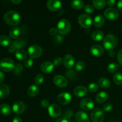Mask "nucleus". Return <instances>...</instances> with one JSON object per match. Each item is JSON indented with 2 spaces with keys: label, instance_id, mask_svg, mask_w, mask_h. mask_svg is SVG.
<instances>
[{
  "label": "nucleus",
  "instance_id": "obj_12",
  "mask_svg": "<svg viewBox=\"0 0 122 122\" xmlns=\"http://www.w3.org/2000/svg\"><path fill=\"white\" fill-rule=\"evenodd\" d=\"M57 101L61 105L69 104L71 101V96L68 92L60 93L57 97Z\"/></svg>",
  "mask_w": 122,
  "mask_h": 122
},
{
  "label": "nucleus",
  "instance_id": "obj_13",
  "mask_svg": "<svg viewBox=\"0 0 122 122\" xmlns=\"http://www.w3.org/2000/svg\"><path fill=\"white\" fill-rule=\"evenodd\" d=\"M54 84L59 88H65L68 84L67 79L64 76L61 75H57L53 79Z\"/></svg>",
  "mask_w": 122,
  "mask_h": 122
},
{
  "label": "nucleus",
  "instance_id": "obj_27",
  "mask_svg": "<svg viewBox=\"0 0 122 122\" xmlns=\"http://www.w3.org/2000/svg\"><path fill=\"white\" fill-rule=\"evenodd\" d=\"M98 86L102 88H108L110 87L111 82L108 79L102 77L98 80Z\"/></svg>",
  "mask_w": 122,
  "mask_h": 122
},
{
  "label": "nucleus",
  "instance_id": "obj_9",
  "mask_svg": "<svg viewBox=\"0 0 122 122\" xmlns=\"http://www.w3.org/2000/svg\"><path fill=\"white\" fill-rule=\"evenodd\" d=\"M104 16L108 20L113 21L119 17V12L115 8H107L104 11Z\"/></svg>",
  "mask_w": 122,
  "mask_h": 122
},
{
  "label": "nucleus",
  "instance_id": "obj_41",
  "mask_svg": "<svg viewBox=\"0 0 122 122\" xmlns=\"http://www.w3.org/2000/svg\"><path fill=\"white\" fill-rule=\"evenodd\" d=\"M113 107L112 104L110 103V102H107V103L105 104L103 106V111L106 112H109L112 110Z\"/></svg>",
  "mask_w": 122,
  "mask_h": 122
},
{
  "label": "nucleus",
  "instance_id": "obj_31",
  "mask_svg": "<svg viewBox=\"0 0 122 122\" xmlns=\"http://www.w3.org/2000/svg\"><path fill=\"white\" fill-rule=\"evenodd\" d=\"M11 44V41L10 38L6 35H2L0 36V45L6 46Z\"/></svg>",
  "mask_w": 122,
  "mask_h": 122
},
{
  "label": "nucleus",
  "instance_id": "obj_28",
  "mask_svg": "<svg viewBox=\"0 0 122 122\" xmlns=\"http://www.w3.org/2000/svg\"><path fill=\"white\" fill-rule=\"evenodd\" d=\"M71 6L73 9L78 10L83 8L84 6V2L81 0H74L71 2Z\"/></svg>",
  "mask_w": 122,
  "mask_h": 122
},
{
  "label": "nucleus",
  "instance_id": "obj_5",
  "mask_svg": "<svg viewBox=\"0 0 122 122\" xmlns=\"http://www.w3.org/2000/svg\"><path fill=\"white\" fill-rule=\"evenodd\" d=\"M26 41L22 38H17L11 43L10 46L8 48V51L11 53L16 52L17 50L22 49L24 46H26Z\"/></svg>",
  "mask_w": 122,
  "mask_h": 122
},
{
  "label": "nucleus",
  "instance_id": "obj_50",
  "mask_svg": "<svg viewBox=\"0 0 122 122\" xmlns=\"http://www.w3.org/2000/svg\"><path fill=\"white\" fill-rule=\"evenodd\" d=\"M117 8L122 13V0H120L117 2Z\"/></svg>",
  "mask_w": 122,
  "mask_h": 122
},
{
  "label": "nucleus",
  "instance_id": "obj_53",
  "mask_svg": "<svg viewBox=\"0 0 122 122\" xmlns=\"http://www.w3.org/2000/svg\"><path fill=\"white\" fill-rule=\"evenodd\" d=\"M4 75L2 73V71L0 70V83L4 81Z\"/></svg>",
  "mask_w": 122,
  "mask_h": 122
},
{
  "label": "nucleus",
  "instance_id": "obj_22",
  "mask_svg": "<svg viewBox=\"0 0 122 122\" xmlns=\"http://www.w3.org/2000/svg\"><path fill=\"white\" fill-rule=\"evenodd\" d=\"M10 93V88L4 84L0 85V98L7 97Z\"/></svg>",
  "mask_w": 122,
  "mask_h": 122
},
{
  "label": "nucleus",
  "instance_id": "obj_32",
  "mask_svg": "<svg viewBox=\"0 0 122 122\" xmlns=\"http://www.w3.org/2000/svg\"><path fill=\"white\" fill-rule=\"evenodd\" d=\"M92 4L95 8L101 10L106 6V2L104 0H94L92 1Z\"/></svg>",
  "mask_w": 122,
  "mask_h": 122
},
{
  "label": "nucleus",
  "instance_id": "obj_44",
  "mask_svg": "<svg viewBox=\"0 0 122 122\" xmlns=\"http://www.w3.org/2000/svg\"><path fill=\"white\" fill-rule=\"evenodd\" d=\"M56 122H71V121L70 119L66 117H62L57 119Z\"/></svg>",
  "mask_w": 122,
  "mask_h": 122
},
{
  "label": "nucleus",
  "instance_id": "obj_2",
  "mask_svg": "<svg viewBox=\"0 0 122 122\" xmlns=\"http://www.w3.org/2000/svg\"><path fill=\"white\" fill-rule=\"evenodd\" d=\"M118 43L117 38L114 35L109 34L106 36L103 41V45L105 48L108 51H112Z\"/></svg>",
  "mask_w": 122,
  "mask_h": 122
},
{
  "label": "nucleus",
  "instance_id": "obj_19",
  "mask_svg": "<svg viewBox=\"0 0 122 122\" xmlns=\"http://www.w3.org/2000/svg\"><path fill=\"white\" fill-rule=\"evenodd\" d=\"M87 93H88V90L83 86H77L74 89V94L77 97H83L86 95Z\"/></svg>",
  "mask_w": 122,
  "mask_h": 122
},
{
  "label": "nucleus",
  "instance_id": "obj_48",
  "mask_svg": "<svg viewBox=\"0 0 122 122\" xmlns=\"http://www.w3.org/2000/svg\"><path fill=\"white\" fill-rule=\"evenodd\" d=\"M116 2L115 0H108V1L106 2V4L108 5V6H111V7H113L114 5L116 4Z\"/></svg>",
  "mask_w": 122,
  "mask_h": 122
},
{
  "label": "nucleus",
  "instance_id": "obj_8",
  "mask_svg": "<svg viewBox=\"0 0 122 122\" xmlns=\"http://www.w3.org/2000/svg\"><path fill=\"white\" fill-rule=\"evenodd\" d=\"M91 119L92 122H102L104 119V112L100 108H95L91 112Z\"/></svg>",
  "mask_w": 122,
  "mask_h": 122
},
{
  "label": "nucleus",
  "instance_id": "obj_54",
  "mask_svg": "<svg viewBox=\"0 0 122 122\" xmlns=\"http://www.w3.org/2000/svg\"><path fill=\"white\" fill-rule=\"evenodd\" d=\"M108 55H109V56L111 57V58H114L116 56V53L114 51L112 50V51H110V52L108 53Z\"/></svg>",
  "mask_w": 122,
  "mask_h": 122
},
{
  "label": "nucleus",
  "instance_id": "obj_33",
  "mask_svg": "<svg viewBox=\"0 0 122 122\" xmlns=\"http://www.w3.org/2000/svg\"><path fill=\"white\" fill-rule=\"evenodd\" d=\"M113 81L117 85L122 84V74L121 73H116L113 76Z\"/></svg>",
  "mask_w": 122,
  "mask_h": 122
},
{
  "label": "nucleus",
  "instance_id": "obj_37",
  "mask_svg": "<svg viewBox=\"0 0 122 122\" xmlns=\"http://www.w3.org/2000/svg\"><path fill=\"white\" fill-rule=\"evenodd\" d=\"M23 70V67L21 64H17L14 69V73L15 75H20Z\"/></svg>",
  "mask_w": 122,
  "mask_h": 122
},
{
  "label": "nucleus",
  "instance_id": "obj_46",
  "mask_svg": "<svg viewBox=\"0 0 122 122\" xmlns=\"http://www.w3.org/2000/svg\"><path fill=\"white\" fill-rule=\"evenodd\" d=\"M117 60L119 63L122 65V49L119 51L117 54Z\"/></svg>",
  "mask_w": 122,
  "mask_h": 122
},
{
  "label": "nucleus",
  "instance_id": "obj_15",
  "mask_svg": "<svg viewBox=\"0 0 122 122\" xmlns=\"http://www.w3.org/2000/svg\"><path fill=\"white\" fill-rule=\"evenodd\" d=\"M26 109L25 103L21 101H17L13 104V111L16 114H20L23 113Z\"/></svg>",
  "mask_w": 122,
  "mask_h": 122
},
{
  "label": "nucleus",
  "instance_id": "obj_17",
  "mask_svg": "<svg viewBox=\"0 0 122 122\" xmlns=\"http://www.w3.org/2000/svg\"><path fill=\"white\" fill-rule=\"evenodd\" d=\"M54 65L50 61H44L41 65V70L44 73H50L53 70Z\"/></svg>",
  "mask_w": 122,
  "mask_h": 122
},
{
  "label": "nucleus",
  "instance_id": "obj_40",
  "mask_svg": "<svg viewBox=\"0 0 122 122\" xmlns=\"http://www.w3.org/2000/svg\"><path fill=\"white\" fill-rule=\"evenodd\" d=\"M66 75L70 79H74L76 76V73L73 70H69L66 73Z\"/></svg>",
  "mask_w": 122,
  "mask_h": 122
},
{
  "label": "nucleus",
  "instance_id": "obj_39",
  "mask_svg": "<svg viewBox=\"0 0 122 122\" xmlns=\"http://www.w3.org/2000/svg\"><path fill=\"white\" fill-rule=\"evenodd\" d=\"M24 64H25V66L26 67H31L33 64V60H32V58H30V57H29V58H26V59L25 60Z\"/></svg>",
  "mask_w": 122,
  "mask_h": 122
},
{
  "label": "nucleus",
  "instance_id": "obj_30",
  "mask_svg": "<svg viewBox=\"0 0 122 122\" xmlns=\"http://www.w3.org/2000/svg\"><path fill=\"white\" fill-rule=\"evenodd\" d=\"M20 33V29L18 27H14L10 31V36L11 38L14 39H17Z\"/></svg>",
  "mask_w": 122,
  "mask_h": 122
},
{
  "label": "nucleus",
  "instance_id": "obj_43",
  "mask_svg": "<svg viewBox=\"0 0 122 122\" xmlns=\"http://www.w3.org/2000/svg\"><path fill=\"white\" fill-rule=\"evenodd\" d=\"M63 62V60L61 57H57L55 58V59L54 60V65L55 66H60Z\"/></svg>",
  "mask_w": 122,
  "mask_h": 122
},
{
  "label": "nucleus",
  "instance_id": "obj_26",
  "mask_svg": "<svg viewBox=\"0 0 122 122\" xmlns=\"http://www.w3.org/2000/svg\"><path fill=\"white\" fill-rule=\"evenodd\" d=\"M94 25L97 27H101L104 25L105 19L102 15H97L94 19Z\"/></svg>",
  "mask_w": 122,
  "mask_h": 122
},
{
  "label": "nucleus",
  "instance_id": "obj_21",
  "mask_svg": "<svg viewBox=\"0 0 122 122\" xmlns=\"http://www.w3.org/2000/svg\"><path fill=\"white\" fill-rule=\"evenodd\" d=\"M108 98V95L106 92H101L98 93L95 97V100L98 103H103L106 102Z\"/></svg>",
  "mask_w": 122,
  "mask_h": 122
},
{
  "label": "nucleus",
  "instance_id": "obj_24",
  "mask_svg": "<svg viewBox=\"0 0 122 122\" xmlns=\"http://www.w3.org/2000/svg\"><path fill=\"white\" fill-rule=\"evenodd\" d=\"M11 109L10 106L7 104H2L0 106V113L4 116H8L10 114Z\"/></svg>",
  "mask_w": 122,
  "mask_h": 122
},
{
  "label": "nucleus",
  "instance_id": "obj_29",
  "mask_svg": "<svg viewBox=\"0 0 122 122\" xmlns=\"http://www.w3.org/2000/svg\"><path fill=\"white\" fill-rule=\"evenodd\" d=\"M15 56L17 58V59L19 60H23L26 59V57H27V54H26V51L23 49H20V50H17L15 53Z\"/></svg>",
  "mask_w": 122,
  "mask_h": 122
},
{
  "label": "nucleus",
  "instance_id": "obj_1",
  "mask_svg": "<svg viewBox=\"0 0 122 122\" xmlns=\"http://www.w3.org/2000/svg\"><path fill=\"white\" fill-rule=\"evenodd\" d=\"M20 15L15 11H9L4 15V20L11 26H17L20 23Z\"/></svg>",
  "mask_w": 122,
  "mask_h": 122
},
{
  "label": "nucleus",
  "instance_id": "obj_7",
  "mask_svg": "<svg viewBox=\"0 0 122 122\" xmlns=\"http://www.w3.org/2000/svg\"><path fill=\"white\" fill-rule=\"evenodd\" d=\"M78 22L83 28L88 29L91 26L92 24V20L90 15L88 14H82L79 16Z\"/></svg>",
  "mask_w": 122,
  "mask_h": 122
},
{
  "label": "nucleus",
  "instance_id": "obj_51",
  "mask_svg": "<svg viewBox=\"0 0 122 122\" xmlns=\"http://www.w3.org/2000/svg\"><path fill=\"white\" fill-rule=\"evenodd\" d=\"M13 122H23V121L22 119H21L20 117L15 116L14 117V119H13Z\"/></svg>",
  "mask_w": 122,
  "mask_h": 122
},
{
  "label": "nucleus",
  "instance_id": "obj_49",
  "mask_svg": "<svg viewBox=\"0 0 122 122\" xmlns=\"http://www.w3.org/2000/svg\"><path fill=\"white\" fill-rule=\"evenodd\" d=\"M73 113L72 111L68 110L66 112V117L70 119V117H71L73 116Z\"/></svg>",
  "mask_w": 122,
  "mask_h": 122
},
{
  "label": "nucleus",
  "instance_id": "obj_45",
  "mask_svg": "<svg viewBox=\"0 0 122 122\" xmlns=\"http://www.w3.org/2000/svg\"><path fill=\"white\" fill-rule=\"evenodd\" d=\"M41 105L44 108H46L48 107H49V106H50V102L47 100H43L41 102Z\"/></svg>",
  "mask_w": 122,
  "mask_h": 122
},
{
  "label": "nucleus",
  "instance_id": "obj_35",
  "mask_svg": "<svg viewBox=\"0 0 122 122\" xmlns=\"http://www.w3.org/2000/svg\"><path fill=\"white\" fill-rule=\"evenodd\" d=\"M99 89V86L97 83H92L89 85L88 86V91L92 93H95Z\"/></svg>",
  "mask_w": 122,
  "mask_h": 122
},
{
  "label": "nucleus",
  "instance_id": "obj_23",
  "mask_svg": "<svg viewBox=\"0 0 122 122\" xmlns=\"http://www.w3.org/2000/svg\"><path fill=\"white\" fill-rule=\"evenodd\" d=\"M39 88L35 85H32L30 86L27 89V94L30 97H35L39 94Z\"/></svg>",
  "mask_w": 122,
  "mask_h": 122
},
{
  "label": "nucleus",
  "instance_id": "obj_52",
  "mask_svg": "<svg viewBox=\"0 0 122 122\" xmlns=\"http://www.w3.org/2000/svg\"><path fill=\"white\" fill-rule=\"evenodd\" d=\"M55 38L57 40V42H62V41H63V37H61L59 35L56 36V38Z\"/></svg>",
  "mask_w": 122,
  "mask_h": 122
},
{
  "label": "nucleus",
  "instance_id": "obj_55",
  "mask_svg": "<svg viewBox=\"0 0 122 122\" xmlns=\"http://www.w3.org/2000/svg\"><path fill=\"white\" fill-rule=\"evenodd\" d=\"M11 1L12 2H13L14 4H16L20 3L21 2V0H12Z\"/></svg>",
  "mask_w": 122,
  "mask_h": 122
},
{
  "label": "nucleus",
  "instance_id": "obj_3",
  "mask_svg": "<svg viewBox=\"0 0 122 122\" xmlns=\"http://www.w3.org/2000/svg\"><path fill=\"white\" fill-rule=\"evenodd\" d=\"M71 26L69 20L63 19L58 21L57 26V30L58 33L61 35H67L70 32Z\"/></svg>",
  "mask_w": 122,
  "mask_h": 122
},
{
  "label": "nucleus",
  "instance_id": "obj_10",
  "mask_svg": "<svg viewBox=\"0 0 122 122\" xmlns=\"http://www.w3.org/2000/svg\"><path fill=\"white\" fill-rule=\"evenodd\" d=\"M46 6L52 11H59L62 7V3L58 0H50L46 2Z\"/></svg>",
  "mask_w": 122,
  "mask_h": 122
},
{
  "label": "nucleus",
  "instance_id": "obj_16",
  "mask_svg": "<svg viewBox=\"0 0 122 122\" xmlns=\"http://www.w3.org/2000/svg\"><path fill=\"white\" fill-rule=\"evenodd\" d=\"M63 63L66 68L71 69L75 66V58L70 54L65 55L63 57Z\"/></svg>",
  "mask_w": 122,
  "mask_h": 122
},
{
  "label": "nucleus",
  "instance_id": "obj_20",
  "mask_svg": "<svg viewBox=\"0 0 122 122\" xmlns=\"http://www.w3.org/2000/svg\"><path fill=\"white\" fill-rule=\"evenodd\" d=\"M76 119L77 122H89V116L83 111H79L76 113Z\"/></svg>",
  "mask_w": 122,
  "mask_h": 122
},
{
  "label": "nucleus",
  "instance_id": "obj_11",
  "mask_svg": "<svg viewBox=\"0 0 122 122\" xmlns=\"http://www.w3.org/2000/svg\"><path fill=\"white\" fill-rule=\"evenodd\" d=\"M49 114L53 118H57L60 116L61 113V108L56 104H52L48 107Z\"/></svg>",
  "mask_w": 122,
  "mask_h": 122
},
{
  "label": "nucleus",
  "instance_id": "obj_36",
  "mask_svg": "<svg viewBox=\"0 0 122 122\" xmlns=\"http://www.w3.org/2000/svg\"><path fill=\"white\" fill-rule=\"evenodd\" d=\"M85 63L83 61H79L77 62V63L75 65V69L77 71H81V70H83L85 68Z\"/></svg>",
  "mask_w": 122,
  "mask_h": 122
},
{
  "label": "nucleus",
  "instance_id": "obj_25",
  "mask_svg": "<svg viewBox=\"0 0 122 122\" xmlns=\"http://www.w3.org/2000/svg\"><path fill=\"white\" fill-rule=\"evenodd\" d=\"M104 33L102 31L99 30H95L92 33L91 38L95 41H100L102 40V38H104Z\"/></svg>",
  "mask_w": 122,
  "mask_h": 122
},
{
  "label": "nucleus",
  "instance_id": "obj_18",
  "mask_svg": "<svg viewBox=\"0 0 122 122\" xmlns=\"http://www.w3.org/2000/svg\"><path fill=\"white\" fill-rule=\"evenodd\" d=\"M90 52L95 57H100L104 54V49L99 45H94L90 48Z\"/></svg>",
  "mask_w": 122,
  "mask_h": 122
},
{
  "label": "nucleus",
  "instance_id": "obj_38",
  "mask_svg": "<svg viewBox=\"0 0 122 122\" xmlns=\"http://www.w3.org/2000/svg\"><path fill=\"white\" fill-rule=\"evenodd\" d=\"M44 77L42 75H38L35 78V82L36 85H40L44 82Z\"/></svg>",
  "mask_w": 122,
  "mask_h": 122
},
{
  "label": "nucleus",
  "instance_id": "obj_4",
  "mask_svg": "<svg viewBox=\"0 0 122 122\" xmlns=\"http://www.w3.org/2000/svg\"><path fill=\"white\" fill-rule=\"evenodd\" d=\"M14 61L9 58H5L0 61V69L4 71H10L15 67Z\"/></svg>",
  "mask_w": 122,
  "mask_h": 122
},
{
  "label": "nucleus",
  "instance_id": "obj_47",
  "mask_svg": "<svg viewBox=\"0 0 122 122\" xmlns=\"http://www.w3.org/2000/svg\"><path fill=\"white\" fill-rule=\"evenodd\" d=\"M57 32H58V31H57V29L54 28V27L50 29V35H52V36L56 35V34H57Z\"/></svg>",
  "mask_w": 122,
  "mask_h": 122
},
{
  "label": "nucleus",
  "instance_id": "obj_56",
  "mask_svg": "<svg viewBox=\"0 0 122 122\" xmlns=\"http://www.w3.org/2000/svg\"></svg>",
  "mask_w": 122,
  "mask_h": 122
},
{
  "label": "nucleus",
  "instance_id": "obj_34",
  "mask_svg": "<svg viewBox=\"0 0 122 122\" xmlns=\"http://www.w3.org/2000/svg\"><path fill=\"white\" fill-rule=\"evenodd\" d=\"M119 69V65L116 63H110L107 67V70L110 73H114Z\"/></svg>",
  "mask_w": 122,
  "mask_h": 122
},
{
  "label": "nucleus",
  "instance_id": "obj_42",
  "mask_svg": "<svg viewBox=\"0 0 122 122\" xmlns=\"http://www.w3.org/2000/svg\"><path fill=\"white\" fill-rule=\"evenodd\" d=\"M84 11L88 14H91V13H93V11H94V8L91 5L87 4L85 6Z\"/></svg>",
  "mask_w": 122,
  "mask_h": 122
},
{
  "label": "nucleus",
  "instance_id": "obj_57",
  "mask_svg": "<svg viewBox=\"0 0 122 122\" xmlns=\"http://www.w3.org/2000/svg\"></svg>",
  "mask_w": 122,
  "mask_h": 122
},
{
  "label": "nucleus",
  "instance_id": "obj_14",
  "mask_svg": "<svg viewBox=\"0 0 122 122\" xmlns=\"http://www.w3.org/2000/svg\"><path fill=\"white\" fill-rule=\"evenodd\" d=\"M80 106L85 111H90L94 108V101L89 98H84L80 102Z\"/></svg>",
  "mask_w": 122,
  "mask_h": 122
},
{
  "label": "nucleus",
  "instance_id": "obj_6",
  "mask_svg": "<svg viewBox=\"0 0 122 122\" xmlns=\"http://www.w3.org/2000/svg\"><path fill=\"white\" fill-rule=\"evenodd\" d=\"M27 52L30 58H37L42 54L43 50L42 48L39 45H33L28 48Z\"/></svg>",
  "mask_w": 122,
  "mask_h": 122
}]
</instances>
